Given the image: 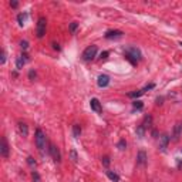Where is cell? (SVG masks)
Returning a JSON list of instances; mask_svg holds the SVG:
<instances>
[{
  "instance_id": "4fadbf2b",
  "label": "cell",
  "mask_w": 182,
  "mask_h": 182,
  "mask_svg": "<svg viewBox=\"0 0 182 182\" xmlns=\"http://www.w3.org/2000/svg\"><path fill=\"white\" fill-rule=\"evenodd\" d=\"M90 107H91V110L96 112H101L102 108H101V102L98 101L97 98H91V101H90Z\"/></svg>"
},
{
  "instance_id": "d6a6232c",
  "label": "cell",
  "mask_w": 182,
  "mask_h": 182,
  "mask_svg": "<svg viewBox=\"0 0 182 182\" xmlns=\"http://www.w3.org/2000/svg\"><path fill=\"white\" fill-rule=\"evenodd\" d=\"M10 6H12L13 9H16V7L19 6V3H17V2H10Z\"/></svg>"
},
{
  "instance_id": "836d02e7",
  "label": "cell",
  "mask_w": 182,
  "mask_h": 182,
  "mask_svg": "<svg viewBox=\"0 0 182 182\" xmlns=\"http://www.w3.org/2000/svg\"><path fill=\"white\" fill-rule=\"evenodd\" d=\"M51 46H53V48H54V50H60V46H58L57 43H51Z\"/></svg>"
},
{
  "instance_id": "44dd1931",
  "label": "cell",
  "mask_w": 182,
  "mask_h": 182,
  "mask_svg": "<svg viewBox=\"0 0 182 182\" xmlns=\"http://www.w3.org/2000/svg\"><path fill=\"white\" fill-rule=\"evenodd\" d=\"M132 107H134V110H137V111H141V110L144 108V104L141 101H134L132 102Z\"/></svg>"
},
{
  "instance_id": "30bf717a",
  "label": "cell",
  "mask_w": 182,
  "mask_h": 182,
  "mask_svg": "<svg viewBox=\"0 0 182 182\" xmlns=\"http://www.w3.org/2000/svg\"><path fill=\"white\" fill-rule=\"evenodd\" d=\"M122 34H124V33H122L121 30H108V32L106 33V36H104V37H106L107 40H112V38L122 37Z\"/></svg>"
},
{
  "instance_id": "6da1fadb",
  "label": "cell",
  "mask_w": 182,
  "mask_h": 182,
  "mask_svg": "<svg viewBox=\"0 0 182 182\" xmlns=\"http://www.w3.org/2000/svg\"><path fill=\"white\" fill-rule=\"evenodd\" d=\"M124 56L127 60H130L132 64H137L138 61L142 58V54H141V50L137 47H134V46H128V47H125L124 50Z\"/></svg>"
},
{
  "instance_id": "3957f363",
  "label": "cell",
  "mask_w": 182,
  "mask_h": 182,
  "mask_svg": "<svg viewBox=\"0 0 182 182\" xmlns=\"http://www.w3.org/2000/svg\"><path fill=\"white\" fill-rule=\"evenodd\" d=\"M96 56H97V46L91 44V46H88V47L83 51L81 57H83L84 61H91V60H94V58H96Z\"/></svg>"
},
{
  "instance_id": "d6986e66",
  "label": "cell",
  "mask_w": 182,
  "mask_h": 182,
  "mask_svg": "<svg viewBox=\"0 0 182 182\" xmlns=\"http://www.w3.org/2000/svg\"><path fill=\"white\" fill-rule=\"evenodd\" d=\"M142 125H144L145 128H147V127H151V125H152V117H151V115H145Z\"/></svg>"
},
{
  "instance_id": "2e32d148",
  "label": "cell",
  "mask_w": 182,
  "mask_h": 182,
  "mask_svg": "<svg viewBox=\"0 0 182 182\" xmlns=\"http://www.w3.org/2000/svg\"><path fill=\"white\" fill-rule=\"evenodd\" d=\"M107 176H108V178L111 179L112 182H118V181H120V176H118V174L112 172V171H107Z\"/></svg>"
},
{
  "instance_id": "ffe728a7",
  "label": "cell",
  "mask_w": 182,
  "mask_h": 182,
  "mask_svg": "<svg viewBox=\"0 0 182 182\" xmlns=\"http://www.w3.org/2000/svg\"><path fill=\"white\" fill-rule=\"evenodd\" d=\"M26 19H27V13H20L19 16H17V22H19V24H20V26L24 24Z\"/></svg>"
},
{
  "instance_id": "ac0fdd59",
  "label": "cell",
  "mask_w": 182,
  "mask_h": 182,
  "mask_svg": "<svg viewBox=\"0 0 182 182\" xmlns=\"http://www.w3.org/2000/svg\"><path fill=\"white\" fill-rule=\"evenodd\" d=\"M144 93H145V90L142 88V90H138V91H132V93H130L128 97H131V98H138V97H141Z\"/></svg>"
},
{
  "instance_id": "8fae6325",
  "label": "cell",
  "mask_w": 182,
  "mask_h": 182,
  "mask_svg": "<svg viewBox=\"0 0 182 182\" xmlns=\"http://www.w3.org/2000/svg\"><path fill=\"white\" fill-rule=\"evenodd\" d=\"M27 60H29V56L26 54V53H23L20 57H17V60H16V68H17V70L23 68V66L27 63Z\"/></svg>"
},
{
  "instance_id": "4dcf8cb0",
  "label": "cell",
  "mask_w": 182,
  "mask_h": 182,
  "mask_svg": "<svg viewBox=\"0 0 182 182\" xmlns=\"http://www.w3.org/2000/svg\"><path fill=\"white\" fill-rule=\"evenodd\" d=\"M108 54H110L108 51H102L101 54H100V58H101V60H106V58L108 57Z\"/></svg>"
},
{
  "instance_id": "8992f818",
  "label": "cell",
  "mask_w": 182,
  "mask_h": 182,
  "mask_svg": "<svg viewBox=\"0 0 182 182\" xmlns=\"http://www.w3.org/2000/svg\"><path fill=\"white\" fill-rule=\"evenodd\" d=\"M148 162V157H147V152L144 150H141L140 152L137 154V165L140 166H145Z\"/></svg>"
},
{
  "instance_id": "5b68a950",
  "label": "cell",
  "mask_w": 182,
  "mask_h": 182,
  "mask_svg": "<svg viewBox=\"0 0 182 182\" xmlns=\"http://www.w3.org/2000/svg\"><path fill=\"white\" fill-rule=\"evenodd\" d=\"M48 154H50L51 158H53L57 164L61 162V152H60V150H58L57 145H54V144L48 145Z\"/></svg>"
},
{
  "instance_id": "4316f807",
  "label": "cell",
  "mask_w": 182,
  "mask_h": 182,
  "mask_svg": "<svg viewBox=\"0 0 182 182\" xmlns=\"http://www.w3.org/2000/svg\"><path fill=\"white\" fill-rule=\"evenodd\" d=\"M32 176H33V181H34V182H40V175H38L36 171L32 174Z\"/></svg>"
},
{
  "instance_id": "484cf974",
  "label": "cell",
  "mask_w": 182,
  "mask_h": 182,
  "mask_svg": "<svg viewBox=\"0 0 182 182\" xmlns=\"http://www.w3.org/2000/svg\"><path fill=\"white\" fill-rule=\"evenodd\" d=\"M20 47H22L23 50H27V48H29V42H26V40L20 42Z\"/></svg>"
},
{
  "instance_id": "9a60e30c",
  "label": "cell",
  "mask_w": 182,
  "mask_h": 182,
  "mask_svg": "<svg viewBox=\"0 0 182 182\" xmlns=\"http://www.w3.org/2000/svg\"><path fill=\"white\" fill-rule=\"evenodd\" d=\"M145 130H147V128H145L142 124L138 125L137 130H135V132H137V137H138V138H144V135H145Z\"/></svg>"
},
{
  "instance_id": "603a6c76",
  "label": "cell",
  "mask_w": 182,
  "mask_h": 182,
  "mask_svg": "<svg viewBox=\"0 0 182 182\" xmlns=\"http://www.w3.org/2000/svg\"><path fill=\"white\" fill-rule=\"evenodd\" d=\"M70 158H71V161H73V162H77V161H78V155H77L76 150H71L70 151Z\"/></svg>"
},
{
  "instance_id": "8d00e7d4",
  "label": "cell",
  "mask_w": 182,
  "mask_h": 182,
  "mask_svg": "<svg viewBox=\"0 0 182 182\" xmlns=\"http://www.w3.org/2000/svg\"><path fill=\"white\" fill-rule=\"evenodd\" d=\"M179 46H182V42H181V43H179Z\"/></svg>"
},
{
  "instance_id": "7a4b0ae2",
  "label": "cell",
  "mask_w": 182,
  "mask_h": 182,
  "mask_svg": "<svg viewBox=\"0 0 182 182\" xmlns=\"http://www.w3.org/2000/svg\"><path fill=\"white\" fill-rule=\"evenodd\" d=\"M34 140H36V145H37V148H38V151H44V148H46V134L43 132V130H40V128H37L36 130V137H34Z\"/></svg>"
},
{
  "instance_id": "ba28073f",
  "label": "cell",
  "mask_w": 182,
  "mask_h": 182,
  "mask_svg": "<svg viewBox=\"0 0 182 182\" xmlns=\"http://www.w3.org/2000/svg\"><path fill=\"white\" fill-rule=\"evenodd\" d=\"M9 151L10 148H9V144H7V140L6 137H3L2 138V147H0V155L3 158H7L9 157Z\"/></svg>"
},
{
  "instance_id": "5bb4252c",
  "label": "cell",
  "mask_w": 182,
  "mask_h": 182,
  "mask_svg": "<svg viewBox=\"0 0 182 182\" xmlns=\"http://www.w3.org/2000/svg\"><path fill=\"white\" fill-rule=\"evenodd\" d=\"M19 131L23 137H27L29 135V127H27L26 122H19Z\"/></svg>"
},
{
  "instance_id": "7c38bea8",
  "label": "cell",
  "mask_w": 182,
  "mask_h": 182,
  "mask_svg": "<svg viewBox=\"0 0 182 182\" xmlns=\"http://www.w3.org/2000/svg\"><path fill=\"white\" fill-rule=\"evenodd\" d=\"M97 84H98V87H101V88L107 87L110 84V77L107 76V74H101V76L98 77V80H97Z\"/></svg>"
},
{
  "instance_id": "d4e9b609",
  "label": "cell",
  "mask_w": 182,
  "mask_h": 182,
  "mask_svg": "<svg viewBox=\"0 0 182 182\" xmlns=\"http://www.w3.org/2000/svg\"><path fill=\"white\" fill-rule=\"evenodd\" d=\"M101 162H102V165H104V166H108L110 162H111V161H110V157H102L101 158Z\"/></svg>"
},
{
  "instance_id": "83f0119b",
  "label": "cell",
  "mask_w": 182,
  "mask_h": 182,
  "mask_svg": "<svg viewBox=\"0 0 182 182\" xmlns=\"http://www.w3.org/2000/svg\"><path fill=\"white\" fill-rule=\"evenodd\" d=\"M27 164L30 166H36V161L33 160V157H27Z\"/></svg>"
},
{
  "instance_id": "f546056e",
  "label": "cell",
  "mask_w": 182,
  "mask_h": 182,
  "mask_svg": "<svg viewBox=\"0 0 182 182\" xmlns=\"http://www.w3.org/2000/svg\"><path fill=\"white\" fill-rule=\"evenodd\" d=\"M36 76H37V74H36L34 70H30V71H29V78H30V80H34Z\"/></svg>"
},
{
  "instance_id": "e0dca14e",
  "label": "cell",
  "mask_w": 182,
  "mask_h": 182,
  "mask_svg": "<svg viewBox=\"0 0 182 182\" xmlns=\"http://www.w3.org/2000/svg\"><path fill=\"white\" fill-rule=\"evenodd\" d=\"M80 134H81V127L78 124H74L73 125V135H74V138H78V137H80Z\"/></svg>"
},
{
  "instance_id": "d590c367",
  "label": "cell",
  "mask_w": 182,
  "mask_h": 182,
  "mask_svg": "<svg viewBox=\"0 0 182 182\" xmlns=\"http://www.w3.org/2000/svg\"><path fill=\"white\" fill-rule=\"evenodd\" d=\"M157 104L161 106V104H162V98H157Z\"/></svg>"
},
{
  "instance_id": "277c9868",
  "label": "cell",
  "mask_w": 182,
  "mask_h": 182,
  "mask_svg": "<svg viewBox=\"0 0 182 182\" xmlns=\"http://www.w3.org/2000/svg\"><path fill=\"white\" fill-rule=\"evenodd\" d=\"M46 27H47V20L46 17H38L37 20V27H36V34L38 38H42L46 34Z\"/></svg>"
},
{
  "instance_id": "f1b7e54d",
  "label": "cell",
  "mask_w": 182,
  "mask_h": 182,
  "mask_svg": "<svg viewBox=\"0 0 182 182\" xmlns=\"http://www.w3.org/2000/svg\"><path fill=\"white\" fill-rule=\"evenodd\" d=\"M0 63L2 64L6 63V51L4 50H2V58H0Z\"/></svg>"
},
{
  "instance_id": "9c48e42d",
  "label": "cell",
  "mask_w": 182,
  "mask_h": 182,
  "mask_svg": "<svg viewBox=\"0 0 182 182\" xmlns=\"http://www.w3.org/2000/svg\"><path fill=\"white\" fill-rule=\"evenodd\" d=\"M170 141H171V138H170V135H168V134H162V135H161V137H160V150L161 151H165L166 148H168Z\"/></svg>"
},
{
  "instance_id": "7402d4cb",
  "label": "cell",
  "mask_w": 182,
  "mask_h": 182,
  "mask_svg": "<svg viewBox=\"0 0 182 182\" xmlns=\"http://www.w3.org/2000/svg\"><path fill=\"white\" fill-rule=\"evenodd\" d=\"M117 147H118V150L124 151L125 148H127V141H125V140H120V141H118V145H117Z\"/></svg>"
},
{
  "instance_id": "e575fe53",
  "label": "cell",
  "mask_w": 182,
  "mask_h": 182,
  "mask_svg": "<svg viewBox=\"0 0 182 182\" xmlns=\"http://www.w3.org/2000/svg\"><path fill=\"white\" fill-rule=\"evenodd\" d=\"M176 164H178V168H179V170H182V162H181V160H176Z\"/></svg>"
},
{
  "instance_id": "cb8c5ba5",
  "label": "cell",
  "mask_w": 182,
  "mask_h": 182,
  "mask_svg": "<svg viewBox=\"0 0 182 182\" xmlns=\"http://www.w3.org/2000/svg\"><path fill=\"white\" fill-rule=\"evenodd\" d=\"M68 29H70V32H71V33H76V30L78 29V23H76V22L70 23V27H68Z\"/></svg>"
},
{
  "instance_id": "1f68e13d",
  "label": "cell",
  "mask_w": 182,
  "mask_h": 182,
  "mask_svg": "<svg viewBox=\"0 0 182 182\" xmlns=\"http://www.w3.org/2000/svg\"><path fill=\"white\" fill-rule=\"evenodd\" d=\"M154 87H155V84H148V86L144 87V90H145V91H148V90H152Z\"/></svg>"
},
{
  "instance_id": "52a82bcc",
  "label": "cell",
  "mask_w": 182,
  "mask_h": 182,
  "mask_svg": "<svg viewBox=\"0 0 182 182\" xmlns=\"http://www.w3.org/2000/svg\"><path fill=\"white\" fill-rule=\"evenodd\" d=\"M182 135V122H176L172 130V141H178Z\"/></svg>"
}]
</instances>
